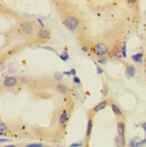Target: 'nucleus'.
<instances>
[{"instance_id": "obj_1", "label": "nucleus", "mask_w": 146, "mask_h": 147, "mask_svg": "<svg viewBox=\"0 0 146 147\" xmlns=\"http://www.w3.org/2000/svg\"><path fill=\"white\" fill-rule=\"evenodd\" d=\"M64 24L67 29H69L70 31H75L79 27V20L77 19V17L70 15L66 17V19L64 20Z\"/></svg>"}, {"instance_id": "obj_2", "label": "nucleus", "mask_w": 146, "mask_h": 147, "mask_svg": "<svg viewBox=\"0 0 146 147\" xmlns=\"http://www.w3.org/2000/svg\"><path fill=\"white\" fill-rule=\"evenodd\" d=\"M94 50L96 55H98V57H103L108 52V47L105 43H98L95 45Z\"/></svg>"}, {"instance_id": "obj_3", "label": "nucleus", "mask_w": 146, "mask_h": 147, "mask_svg": "<svg viewBox=\"0 0 146 147\" xmlns=\"http://www.w3.org/2000/svg\"><path fill=\"white\" fill-rule=\"evenodd\" d=\"M17 83H18V81H17L16 78L12 77V76H9V77H6V79H4L3 86L6 87V88H11V87L16 86Z\"/></svg>"}, {"instance_id": "obj_4", "label": "nucleus", "mask_w": 146, "mask_h": 147, "mask_svg": "<svg viewBox=\"0 0 146 147\" xmlns=\"http://www.w3.org/2000/svg\"><path fill=\"white\" fill-rule=\"evenodd\" d=\"M21 30L23 31L24 33L26 34H32L33 33V28L32 26V24L28 22H24L21 24Z\"/></svg>"}, {"instance_id": "obj_5", "label": "nucleus", "mask_w": 146, "mask_h": 147, "mask_svg": "<svg viewBox=\"0 0 146 147\" xmlns=\"http://www.w3.org/2000/svg\"><path fill=\"white\" fill-rule=\"evenodd\" d=\"M135 73H136V70H135L134 65H129V66H127V68L125 70V75L127 79L133 78L135 75Z\"/></svg>"}, {"instance_id": "obj_6", "label": "nucleus", "mask_w": 146, "mask_h": 147, "mask_svg": "<svg viewBox=\"0 0 146 147\" xmlns=\"http://www.w3.org/2000/svg\"><path fill=\"white\" fill-rule=\"evenodd\" d=\"M115 143L117 147H124L125 145V139H124V136H121L119 134H117L115 139Z\"/></svg>"}, {"instance_id": "obj_7", "label": "nucleus", "mask_w": 146, "mask_h": 147, "mask_svg": "<svg viewBox=\"0 0 146 147\" xmlns=\"http://www.w3.org/2000/svg\"><path fill=\"white\" fill-rule=\"evenodd\" d=\"M117 132H118L119 135L124 136V134H125V125H124V122L120 121L117 123Z\"/></svg>"}, {"instance_id": "obj_8", "label": "nucleus", "mask_w": 146, "mask_h": 147, "mask_svg": "<svg viewBox=\"0 0 146 147\" xmlns=\"http://www.w3.org/2000/svg\"><path fill=\"white\" fill-rule=\"evenodd\" d=\"M107 106V101L106 100H104V101H101L100 103H98L96 106H95L94 108H93V111L94 112H98L100 110H103L104 108H105V107Z\"/></svg>"}, {"instance_id": "obj_9", "label": "nucleus", "mask_w": 146, "mask_h": 147, "mask_svg": "<svg viewBox=\"0 0 146 147\" xmlns=\"http://www.w3.org/2000/svg\"><path fill=\"white\" fill-rule=\"evenodd\" d=\"M50 35H51V33H50V32H49L48 30H44V29L40 30V31L38 32V33H37L38 38H40V39H46V38H49V37H50Z\"/></svg>"}, {"instance_id": "obj_10", "label": "nucleus", "mask_w": 146, "mask_h": 147, "mask_svg": "<svg viewBox=\"0 0 146 147\" xmlns=\"http://www.w3.org/2000/svg\"><path fill=\"white\" fill-rule=\"evenodd\" d=\"M141 142H142V140L136 136V137H133V138H132V139L130 140L129 144H130V146H131V147H138V146H140V145H141Z\"/></svg>"}, {"instance_id": "obj_11", "label": "nucleus", "mask_w": 146, "mask_h": 147, "mask_svg": "<svg viewBox=\"0 0 146 147\" xmlns=\"http://www.w3.org/2000/svg\"><path fill=\"white\" fill-rule=\"evenodd\" d=\"M111 108H112V110H113V113H115V116H121L123 115L122 110H121V109L119 108V107H117V106L115 105V104H112V105H111Z\"/></svg>"}, {"instance_id": "obj_12", "label": "nucleus", "mask_w": 146, "mask_h": 147, "mask_svg": "<svg viewBox=\"0 0 146 147\" xmlns=\"http://www.w3.org/2000/svg\"><path fill=\"white\" fill-rule=\"evenodd\" d=\"M67 120H68V113H67V111H63L60 116V123L63 125V124L66 123Z\"/></svg>"}, {"instance_id": "obj_13", "label": "nucleus", "mask_w": 146, "mask_h": 147, "mask_svg": "<svg viewBox=\"0 0 146 147\" xmlns=\"http://www.w3.org/2000/svg\"><path fill=\"white\" fill-rule=\"evenodd\" d=\"M92 126H93V121L92 119H89V121H87V133H86V134H87V136H90L91 134V132H92Z\"/></svg>"}, {"instance_id": "obj_14", "label": "nucleus", "mask_w": 146, "mask_h": 147, "mask_svg": "<svg viewBox=\"0 0 146 147\" xmlns=\"http://www.w3.org/2000/svg\"><path fill=\"white\" fill-rule=\"evenodd\" d=\"M132 60H133L134 62H138L141 63L142 60V53H136L134 55L132 56Z\"/></svg>"}, {"instance_id": "obj_15", "label": "nucleus", "mask_w": 146, "mask_h": 147, "mask_svg": "<svg viewBox=\"0 0 146 147\" xmlns=\"http://www.w3.org/2000/svg\"><path fill=\"white\" fill-rule=\"evenodd\" d=\"M57 91H59V93L64 95V94H66V92H67V88L64 86V85L59 84V85H57Z\"/></svg>"}, {"instance_id": "obj_16", "label": "nucleus", "mask_w": 146, "mask_h": 147, "mask_svg": "<svg viewBox=\"0 0 146 147\" xmlns=\"http://www.w3.org/2000/svg\"><path fill=\"white\" fill-rule=\"evenodd\" d=\"M59 56L63 61H67L69 60V58H70V55H69V53L67 52V51H63Z\"/></svg>"}, {"instance_id": "obj_17", "label": "nucleus", "mask_w": 146, "mask_h": 147, "mask_svg": "<svg viewBox=\"0 0 146 147\" xmlns=\"http://www.w3.org/2000/svg\"><path fill=\"white\" fill-rule=\"evenodd\" d=\"M53 78H54V79H56V80L61 81L63 79V73H61V72H60V71H56L55 73L53 74Z\"/></svg>"}, {"instance_id": "obj_18", "label": "nucleus", "mask_w": 146, "mask_h": 147, "mask_svg": "<svg viewBox=\"0 0 146 147\" xmlns=\"http://www.w3.org/2000/svg\"><path fill=\"white\" fill-rule=\"evenodd\" d=\"M6 131V125L3 122H1L0 123V133H1V135H3Z\"/></svg>"}, {"instance_id": "obj_19", "label": "nucleus", "mask_w": 146, "mask_h": 147, "mask_svg": "<svg viewBox=\"0 0 146 147\" xmlns=\"http://www.w3.org/2000/svg\"><path fill=\"white\" fill-rule=\"evenodd\" d=\"M142 129L144 130V132H145V139L142 140V142H141V145L146 143V122H144V123L142 124Z\"/></svg>"}, {"instance_id": "obj_20", "label": "nucleus", "mask_w": 146, "mask_h": 147, "mask_svg": "<svg viewBox=\"0 0 146 147\" xmlns=\"http://www.w3.org/2000/svg\"><path fill=\"white\" fill-rule=\"evenodd\" d=\"M107 62V59L105 57H99L98 58V63H100V64H105V63Z\"/></svg>"}, {"instance_id": "obj_21", "label": "nucleus", "mask_w": 146, "mask_h": 147, "mask_svg": "<svg viewBox=\"0 0 146 147\" xmlns=\"http://www.w3.org/2000/svg\"><path fill=\"white\" fill-rule=\"evenodd\" d=\"M26 147H43V144L42 143H30L26 145Z\"/></svg>"}, {"instance_id": "obj_22", "label": "nucleus", "mask_w": 146, "mask_h": 147, "mask_svg": "<svg viewBox=\"0 0 146 147\" xmlns=\"http://www.w3.org/2000/svg\"><path fill=\"white\" fill-rule=\"evenodd\" d=\"M122 54H123V57L124 58L126 57V45H125V43H124L122 47Z\"/></svg>"}, {"instance_id": "obj_23", "label": "nucleus", "mask_w": 146, "mask_h": 147, "mask_svg": "<svg viewBox=\"0 0 146 147\" xmlns=\"http://www.w3.org/2000/svg\"><path fill=\"white\" fill-rule=\"evenodd\" d=\"M73 81H74V83H76V84H81V80L80 79V78L77 77V76H75V77H73Z\"/></svg>"}, {"instance_id": "obj_24", "label": "nucleus", "mask_w": 146, "mask_h": 147, "mask_svg": "<svg viewBox=\"0 0 146 147\" xmlns=\"http://www.w3.org/2000/svg\"><path fill=\"white\" fill-rule=\"evenodd\" d=\"M82 144H83L82 143H74L70 144V147H80L82 146Z\"/></svg>"}, {"instance_id": "obj_25", "label": "nucleus", "mask_w": 146, "mask_h": 147, "mask_svg": "<svg viewBox=\"0 0 146 147\" xmlns=\"http://www.w3.org/2000/svg\"><path fill=\"white\" fill-rule=\"evenodd\" d=\"M43 49H45V50L51 51V52H55V53H56V52H56L55 50H54V49H52V47H47V46H46V47H43Z\"/></svg>"}, {"instance_id": "obj_26", "label": "nucleus", "mask_w": 146, "mask_h": 147, "mask_svg": "<svg viewBox=\"0 0 146 147\" xmlns=\"http://www.w3.org/2000/svg\"><path fill=\"white\" fill-rule=\"evenodd\" d=\"M96 72H98V74H102V73H103V70H102L101 67L98 66V65L96 66Z\"/></svg>"}, {"instance_id": "obj_27", "label": "nucleus", "mask_w": 146, "mask_h": 147, "mask_svg": "<svg viewBox=\"0 0 146 147\" xmlns=\"http://www.w3.org/2000/svg\"><path fill=\"white\" fill-rule=\"evenodd\" d=\"M70 71V73H71V75H73L74 77L76 76V70H75V69H71Z\"/></svg>"}, {"instance_id": "obj_28", "label": "nucleus", "mask_w": 146, "mask_h": 147, "mask_svg": "<svg viewBox=\"0 0 146 147\" xmlns=\"http://www.w3.org/2000/svg\"><path fill=\"white\" fill-rule=\"evenodd\" d=\"M37 21H38V23H39L40 24H41V26L42 27H44V24H43V21H42V19H37Z\"/></svg>"}, {"instance_id": "obj_29", "label": "nucleus", "mask_w": 146, "mask_h": 147, "mask_svg": "<svg viewBox=\"0 0 146 147\" xmlns=\"http://www.w3.org/2000/svg\"><path fill=\"white\" fill-rule=\"evenodd\" d=\"M9 141H10L9 139H3L2 138V139L0 140V143H6V142H9Z\"/></svg>"}, {"instance_id": "obj_30", "label": "nucleus", "mask_w": 146, "mask_h": 147, "mask_svg": "<svg viewBox=\"0 0 146 147\" xmlns=\"http://www.w3.org/2000/svg\"><path fill=\"white\" fill-rule=\"evenodd\" d=\"M63 74H65V75H67V76H70V75H71L70 71H64V72H63Z\"/></svg>"}, {"instance_id": "obj_31", "label": "nucleus", "mask_w": 146, "mask_h": 147, "mask_svg": "<svg viewBox=\"0 0 146 147\" xmlns=\"http://www.w3.org/2000/svg\"><path fill=\"white\" fill-rule=\"evenodd\" d=\"M82 51H83V52H87V47H86V46H85V47H82Z\"/></svg>"}, {"instance_id": "obj_32", "label": "nucleus", "mask_w": 146, "mask_h": 147, "mask_svg": "<svg viewBox=\"0 0 146 147\" xmlns=\"http://www.w3.org/2000/svg\"><path fill=\"white\" fill-rule=\"evenodd\" d=\"M5 147H15V145H14V144H10V145H6V146H5Z\"/></svg>"}]
</instances>
